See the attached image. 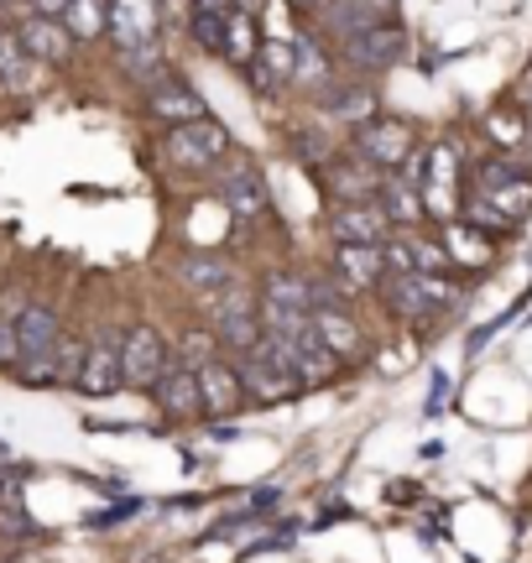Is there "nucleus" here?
<instances>
[{"instance_id": "nucleus-1", "label": "nucleus", "mask_w": 532, "mask_h": 563, "mask_svg": "<svg viewBox=\"0 0 532 563\" xmlns=\"http://www.w3.org/2000/svg\"><path fill=\"white\" fill-rule=\"evenodd\" d=\"M241 386H246V397H256V402H287V397H298L303 382L292 371V340L262 334L241 355Z\"/></svg>"}, {"instance_id": "nucleus-2", "label": "nucleus", "mask_w": 532, "mask_h": 563, "mask_svg": "<svg viewBox=\"0 0 532 563\" xmlns=\"http://www.w3.org/2000/svg\"><path fill=\"white\" fill-rule=\"evenodd\" d=\"M209 323H214V340H225L230 350L246 355L251 344L262 340V302L251 298V287L230 282L225 292L209 302Z\"/></svg>"}, {"instance_id": "nucleus-3", "label": "nucleus", "mask_w": 532, "mask_h": 563, "mask_svg": "<svg viewBox=\"0 0 532 563\" xmlns=\"http://www.w3.org/2000/svg\"><path fill=\"white\" fill-rule=\"evenodd\" d=\"M167 376V340L152 323H136L131 334H121V386L152 391Z\"/></svg>"}, {"instance_id": "nucleus-4", "label": "nucleus", "mask_w": 532, "mask_h": 563, "mask_svg": "<svg viewBox=\"0 0 532 563\" xmlns=\"http://www.w3.org/2000/svg\"><path fill=\"white\" fill-rule=\"evenodd\" d=\"M230 152V131L220 121H188V125H173L167 131V157L184 162V167H209Z\"/></svg>"}, {"instance_id": "nucleus-5", "label": "nucleus", "mask_w": 532, "mask_h": 563, "mask_svg": "<svg viewBox=\"0 0 532 563\" xmlns=\"http://www.w3.org/2000/svg\"><path fill=\"white\" fill-rule=\"evenodd\" d=\"M387 302L402 313V319H429L444 302L454 298V287L444 277H423V272H408V277H387Z\"/></svg>"}, {"instance_id": "nucleus-6", "label": "nucleus", "mask_w": 532, "mask_h": 563, "mask_svg": "<svg viewBox=\"0 0 532 563\" xmlns=\"http://www.w3.org/2000/svg\"><path fill=\"white\" fill-rule=\"evenodd\" d=\"M355 157H366L370 167H408L412 131L402 121H366L355 131Z\"/></svg>"}, {"instance_id": "nucleus-7", "label": "nucleus", "mask_w": 532, "mask_h": 563, "mask_svg": "<svg viewBox=\"0 0 532 563\" xmlns=\"http://www.w3.org/2000/svg\"><path fill=\"white\" fill-rule=\"evenodd\" d=\"M74 386L84 397H110L121 386V334H104V340H95L84 350V371Z\"/></svg>"}, {"instance_id": "nucleus-8", "label": "nucleus", "mask_w": 532, "mask_h": 563, "mask_svg": "<svg viewBox=\"0 0 532 563\" xmlns=\"http://www.w3.org/2000/svg\"><path fill=\"white\" fill-rule=\"evenodd\" d=\"M387 214H381V203H340L334 209V241L340 245H387Z\"/></svg>"}, {"instance_id": "nucleus-9", "label": "nucleus", "mask_w": 532, "mask_h": 563, "mask_svg": "<svg viewBox=\"0 0 532 563\" xmlns=\"http://www.w3.org/2000/svg\"><path fill=\"white\" fill-rule=\"evenodd\" d=\"M199 402H204L209 418H230L246 407V386H241V371L225 361H209L199 371Z\"/></svg>"}, {"instance_id": "nucleus-10", "label": "nucleus", "mask_w": 532, "mask_h": 563, "mask_svg": "<svg viewBox=\"0 0 532 563\" xmlns=\"http://www.w3.org/2000/svg\"><path fill=\"white\" fill-rule=\"evenodd\" d=\"M11 323H16V340H21V361H37V355H47V350L58 344V334H63L58 308H47V302H26Z\"/></svg>"}, {"instance_id": "nucleus-11", "label": "nucleus", "mask_w": 532, "mask_h": 563, "mask_svg": "<svg viewBox=\"0 0 532 563\" xmlns=\"http://www.w3.org/2000/svg\"><path fill=\"white\" fill-rule=\"evenodd\" d=\"M402 47H408V37L381 21V26H370V32L345 42V63L350 68H387V63L402 58Z\"/></svg>"}, {"instance_id": "nucleus-12", "label": "nucleus", "mask_w": 532, "mask_h": 563, "mask_svg": "<svg viewBox=\"0 0 532 563\" xmlns=\"http://www.w3.org/2000/svg\"><path fill=\"white\" fill-rule=\"evenodd\" d=\"M329 188L345 203H376L381 194V173L366 157H334L329 162Z\"/></svg>"}, {"instance_id": "nucleus-13", "label": "nucleus", "mask_w": 532, "mask_h": 563, "mask_svg": "<svg viewBox=\"0 0 532 563\" xmlns=\"http://www.w3.org/2000/svg\"><path fill=\"white\" fill-rule=\"evenodd\" d=\"M152 397L167 418H199L204 402H199V371H184V365H167V376L152 386Z\"/></svg>"}, {"instance_id": "nucleus-14", "label": "nucleus", "mask_w": 532, "mask_h": 563, "mask_svg": "<svg viewBox=\"0 0 532 563\" xmlns=\"http://www.w3.org/2000/svg\"><path fill=\"white\" fill-rule=\"evenodd\" d=\"M334 272H340L350 292H366L376 282H387V256H381V245H340Z\"/></svg>"}, {"instance_id": "nucleus-15", "label": "nucleus", "mask_w": 532, "mask_h": 563, "mask_svg": "<svg viewBox=\"0 0 532 563\" xmlns=\"http://www.w3.org/2000/svg\"><path fill=\"white\" fill-rule=\"evenodd\" d=\"M11 37L26 47V58H32V63H63V58H68V42H74L53 16H26Z\"/></svg>"}, {"instance_id": "nucleus-16", "label": "nucleus", "mask_w": 532, "mask_h": 563, "mask_svg": "<svg viewBox=\"0 0 532 563\" xmlns=\"http://www.w3.org/2000/svg\"><path fill=\"white\" fill-rule=\"evenodd\" d=\"M110 26H115L121 53L125 47H142V42H157V0H115Z\"/></svg>"}, {"instance_id": "nucleus-17", "label": "nucleus", "mask_w": 532, "mask_h": 563, "mask_svg": "<svg viewBox=\"0 0 532 563\" xmlns=\"http://www.w3.org/2000/svg\"><path fill=\"white\" fill-rule=\"evenodd\" d=\"M381 5L387 0H324V26L334 32V37H361V32H370V26H381Z\"/></svg>"}, {"instance_id": "nucleus-18", "label": "nucleus", "mask_w": 532, "mask_h": 563, "mask_svg": "<svg viewBox=\"0 0 532 563\" xmlns=\"http://www.w3.org/2000/svg\"><path fill=\"white\" fill-rule=\"evenodd\" d=\"M152 115H163L167 125H188V121H204V100L188 89L184 79H163L152 89Z\"/></svg>"}, {"instance_id": "nucleus-19", "label": "nucleus", "mask_w": 532, "mask_h": 563, "mask_svg": "<svg viewBox=\"0 0 532 563\" xmlns=\"http://www.w3.org/2000/svg\"><path fill=\"white\" fill-rule=\"evenodd\" d=\"M220 199L241 214V220H256V214H266V183L256 167H235V173H225V183H220Z\"/></svg>"}, {"instance_id": "nucleus-20", "label": "nucleus", "mask_w": 532, "mask_h": 563, "mask_svg": "<svg viewBox=\"0 0 532 563\" xmlns=\"http://www.w3.org/2000/svg\"><path fill=\"white\" fill-rule=\"evenodd\" d=\"M292 371H298V382L303 386H324L334 371H340V361L329 355L324 344H319V334H313V323H308L303 334L292 340Z\"/></svg>"}, {"instance_id": "nucleus-21", "label": "nucleus", "mask_w": 532, "mask_h": 563, "mask_svg": "<svg viewBox=\"0 0 532 563\" xmlns=\"http://www.w3.org/2000/svg\"><path fill=\"white\" fill-rule=\"evenodd\" d=\"M178 277H184V287L193 292V298H204V302H214L230 282H235V277H230V266L220 262V256H184Z\"/></svg>"}, {"instance_id": "nucleus-22", "label": "nucleus", "mask_w": 532, "mask_h": 563, "mask_svg": "<svg viewBox=\"0 0 532 563\" xmlns=\"http://www.w3.org/2000/svg\"><path fill=\"white\" fill-rule=\"evenodd\" d=\"M313 334H319V344H324L334 361H345V355H355L361 350V329H355V319H350L345 308H334V313H313Z\"/></svg>"}, {"instance_id": "nucleus-23", "label": "nucleus", "mask_w": 532, "mask_h": 563, "mask_svg": "<svg viewBox=\"0 0 532 563\" xmlns=\"http://www.w3.org/2000/svg\"><path fill=\"white\" fill-rule=\"evenodd\" d=\"M324 110L334 115V121L366 125V121H376V95L361 89V84H340V89H329L324 95Z\"/></svg>"}, {"instance_id": "nucleus-24", "label": "nucleus", "mask_w": 532, "mask_h": 563, "mask_svg": "<svg viewBox=\"0 0 532 563\" xmlns=\"http://www.w3.org/2000/svg\"><path fill=\"white\" fill-rule=\"evenodd\" d=\"M376 203H381V214H387L391 224H418L429 214V203L418 199V183H381Z\"/></svg>"}, {"instance_id": "nucleus-25", "label": "nucleus", "mask_w": 532, "mask_h": 563, "mask_svg": "<svg viewBox=\"0 0 532 563\" xmlns=\"http://www.w3.org/2000/svg\"><path fill=\"white\" fill-rule=\"evenodd\" d=\"M262 302L266 308H287V313H308V319H313V308H308V277H298V272H271Z\"/></svg>"}, {"instance_id": "nucleus-26", "label": "nucleus", "mask_w": 532, "mask_h": 563, "mask_svg": "<svg viewBox=\"0 0 532 563\" xmlns=\"http://www.w3.org/2000/svg\"><path fill=\"white\" fill-rule=\"evenodd\" d=\"M121 68L131 74L136 84H146V89H157L163 79H173V68L163 63V53H157V42H142V47H125L121 53Z\"/></svg>"}, {"instance_id": "nucleus-27", "label": "nucleus", "mask_w": 532, "mask_h": 563, "mask_svg": "<svg viewBox=\"0 0 532 563\" xmlns=\"http://www.w3.org/2000/svg\"><path fill=\"white\" fill-rule=\"evenodd\" d=\"M454 167H459V152H454L450 141H439V146L429 152V188H433V209H444V203H450Z\"/></svg>"}, {"instance_id": "nucleus-28", "label": "nucleus", "mask_w": 532, "mask_h": 563, "mask_svg": "<svg viewBox=\"0 0 532 563\" xmlns=\"http://www.w3.org/2000/svg\"><path fill=\"white\" fill-rule=\"evenodd\" d=\"M63 32H68V37H100L104 32V11H100V0H68V11H63Z\"/></svg>"}, {"instance_id": "nucleus-29", "label": "nucleus", "mask_w": 532, "mask_h": 563, "mask_svg": "<svg viewBox=\"0 0 532 563\" xmlns=\"http://www.w3.org/2000/svg\"><path fill=\"white\" fill-rule=\"evenodd\" d=\"M292 79H324V53L313 47V37H303V32H292Z\"/></svg>"}, {"instance_id": "nucleus-30", "label": "nucleus", "mask_w": 532, "mask_h": 563, "mask_svg": "<svg viewBox=\"0 0 532 563\" xmlns=\"http://www.w3.org/2000/svg\"><path fill=\"white\" fill-rule=\"evenodd\" d=\"M0 79L16 84V89L32 79V58H26V47H21L11 32H5V42H0Z\"/></svg>"}, {"instance_id": "nucleus-31", "label": "nucleus", "mask_w": 532, "mask_h": 563, "mask_svg": "<svg viewBox=\"0 0 532 563\" xmlns=\"http://www.w3.org/2000/svg\"><path fill=\"white\" fill-rule=\"evenodd\" d=\"M84 350H89V344L63 340V334H58V344L47 350V355H53V376H58V382H79V371H84Z\"/></svg>"}, {"instance_id": "nucleus-32", "label": "nucleus", "mask_w": 532, "mask_h": 563, "mask_svg": "<svg viewBox=\"0 0 532 563\" xmlns=\"http://www.w3.org/2000/svg\"><path fill=\"white\" fill-rule=\"evenodd\" d=\"M193 42H204L209 53H225V42H230V16H209V11H193Z\"/></svg>"}, {"instance_id": "nucleus-33", "label": "nucleus", "mask_w": 532, "mask_h": 563, "mask_svg": "<svg viewBox=\"0 0 532 563\" xmlns=\"http://www.w3.org/2000/svg\"><path fill=\"white\" fill-rule=\"evenodd\" d=\"M209 361H214V334L193 329V334L184 340V371H204Z\"/></svg>"}, {"instance_id": "nucleus-34", "label": "nucleus", "mask_w": 532, "mask_h": 563, "mask_svg": "<svg viewBox=\"0 0 532 563\" xmlns=\"http://www.w3.org/2000/svg\"><path fill=\"white\" fill-rule=\"evenodd\" d=\"M450 256H459V262H486V241H475L470 224H450Z\"/></svg>"}, {"instance_id": "nucleus-35", "label": "nucleus", "mask_w": 532, "mask_h": 563, "mask_svg": "<svg viewBox=\"0 0 532 563\" xmlns=\"http://www.w3.org/2000/svg\"><path fill=\"white\" fill-rule=\"evenodd\" d=\"M465 214H470L475 230H491V235H507V230H512V220H507V214H501L496 203H486V199H475Z\"/></svg>"}, {"instance_id": "nucleus-36", "label": "nucleus", "mask_w": 532, "mask_h": 563, "mask_svg": "<svg viewBox=\"0 0 532 563\" xmlns=\"http://www.w3.org/2000/svg\"><path fill=\"white\" fill-rule=\"evenodd\" d=\"M0 365L16 371L21 365V340H16V323H0Z\"/></svg>"}, {"instance_id": "nucleus-37", "label": "nucleus", "mask_w": 532, "mask_h": 563, "mask_svg": "<svg viewBox=\"0 0 532 563\" xmlns=\"http://www.w3.org/2000/svg\"><path fill=\"white\" fill-rule=\"evenodd\" d=\"M199 11H209V16H230L235 11V0H193Z\"/></svg>"}, {"instance_id": "nucleus-38", "label": "nucleus", "mask_w": 532, "mask_h": 563, "mask_svg": "<svg viewBox=\"0 0 532 563\" xmlns=\"http://www.w3.org/2000/svg\"><path fill=\"white\" fill-rule=\"evenodd\" d=\"M32 5H37L42 16H63L68 11V0H32Z\"/></svg>"}, {"instance_id": "nucleus-39", "label": "nucleus", "mask_w": 532, "mask_h": 563, "mask_svg": "<svg viewBox=\"0 0 532 563\" xmlns=\"http://www.w3.org/2000/svg\"><path fill=\"white\" fill-rule=\"evenodd\" d=\"M0 42H5V32H0Z\"/></svg>"}, {"instance_id": "nucleus-40", "label": "nucleus", "mask_w": 532, "mask_h": 563, "mask_svg": "<svg viewBox=\"0 0 532 563\" xmlns=\"http://www.w3.org/2000/svg\"><path fill=\"white\" fill-rule=\"evenodd\" d=\"M298 5H303V0H298Z\"/></svg>"}]
</instances>
